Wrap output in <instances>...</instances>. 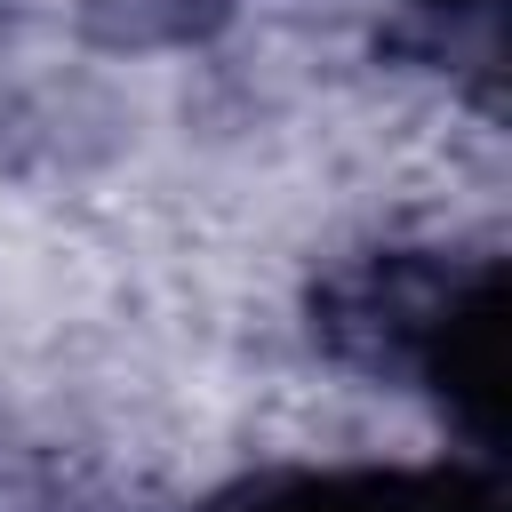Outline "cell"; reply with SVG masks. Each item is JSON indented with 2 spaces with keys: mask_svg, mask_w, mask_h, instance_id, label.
Returning <instances> with one entry per match:
<instances>
[{
  "mask_svg": "<svg viewBox=\"0 0 512 512\" xmlns=\"http://www.w3.org/2000/svg\"><path fill=\"white\" fill-rule=\"evenodd\" d=\"M472 264L456 256H432V248H376V256H352L336 264L320 288H312V336L360 368V376H400L416 384L424 368V344L440 336L448 304L464 296Z\"/></svg>",
  "mask_w": 512,
  "mask_h": 512,
  "instance_id": "1",
  "label": "cell"
},
{
  "mask_svg": "<svg viewBox=\"0 0 512 512\" xmlns=\"http://www.w3.org/2000/svg\"><path fill=\"white\" fill-rule=\"evenodd\" d=\"M416 384L464 424V440L480 456H496V440H504V264H472L464 296L448 304L440 336L424 344Z\"/></svg>",
  "mask_w": 512,
  "mask_h": 512,
  "instance_id": "2",
  "label": "cell"
},
{
  "mask_svg": "<svg viewBox=\"0 0 512 512\" xmlns=\"http://www.w3.org/2000/svg\"><path fill=\"white\" fill-rule=\"evenodd\" d=\"M344 512H504L480 464H392L344 472Z\"/></svg>",
  "mask_w": 512,
  "mask_h": 512,
  "instance_id": "3",
  "label": "cell"
},
{
  "mask_svg": "<svg viewBox=\"0 0 512 512\" xmlns=\"http://www.w3.org/2000/svg\"><path fill=\"white\" fill-rule=\"evenodd\" d=\"M200 512H344V472H256L208 496Z\"/></svg>",
  "mask_w": 512,
  "mask_h": 512,
  "instance_id": "4",
  "label": "cell"
},
{
  "mask_svg": "<svg viewBox=\"0 0 512 512\" xmlns=\"http://www.w3.org/2000/svg\"><path fill=\"white\" fill-rule=\"evenodd\" d=\"M416 8H432V16H448V24H488V16H496V0H416Z\"/></svg>",
  "mask_w": 512,
  "mask_h": 512,
  "instance_id": "5",
  "label": "cell"
}]
</instances>
